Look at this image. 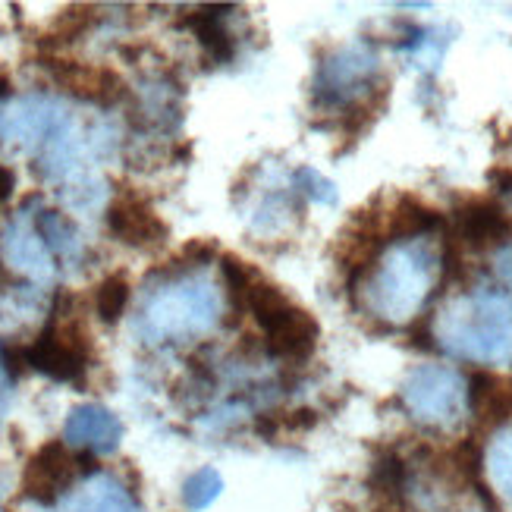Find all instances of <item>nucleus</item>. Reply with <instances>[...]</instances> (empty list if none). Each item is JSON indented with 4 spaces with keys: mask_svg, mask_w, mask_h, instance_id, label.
Instances as JSON below:
<instances>
[{
    "mask_svg": "<svg viewBox=\"0 0 512 512\" xmlns=\"http://www.w3.org/2000/svg\"><path fill=\"white\" fill-rule=\"evenodd\" d=\"M437 346L475 365H512V302L500 293H472L437 318Z\"/></svg>",
    "mask_w": 512,
    "mask_h": 512,
    "instance_id": "1",
    "label": "nucleus"
},
{
    "mask_svg": "<svg viewBox=\"0 0 512 512\" xmlns=\"http://www.w3.org/2000/svg\"><path fill=\"white\" fill-rule=\"evenodd\" d=\"M437 271H440V258L431 242L403 239L399 246L387 249V255L381 261H374L371 271L362 274L365 277V302L377 318L403 324L431 296Z\"/></svg>",
    "mask_w": 512,
    "mask_h": 512,
    "instance_id": "2",
    "label": "nucleus"
},
{
    "mask_svg": "<svg viewBox=\"0 0 512 512\" xmlns=\"http://www.w3.org/2000/svg\"><path fill=\"white\" fill-rule=\"evenodd\" d=\"M217 321V299L202 280H173L154 293L142 311L139 330L148 343L186 340L211 330Z\"/></svg>",
    "mask_w": 512,
    "mask_h": 512,
    "instance_id": "3",
    "label": "nucleus"
},
{
    "mask_svg": "<svg viewBox=\"0 0 512 512\" xmlns=\"http://www.w3.org/2000/svg\"><path fill=\"white\" fill-rule=\"evenodd\" d=\"M249 311L261 324L271 355L286 362L311 359V352H315L318 337H321V327L305 308L289 302L274 283H267L264 277L258 280V286L249 296Z\"/></svg>",
    "mask_w": 512,
    "mask_h": 512,
    "instance_id": "4",
    "label": "nucleus"
},
{
    "mask_svg": "<svg viewBox=\"0 0 512 512\" xmlns=\"http://www.w3.org/2000/svg\"><path fill=\"white\" fill-rule=\"evenodd\" d=\"M403 406L418 425L453 431L469 415V384L447 365H421L406 377Z\"/></svg>",
    "mask_w": 512,
    "mask_h": 512,
    "instance_id": "5",
    "label": "nucleus"
},
{
    "mask_svg": "<svg viewBox=\"0 0 512 512\" xmlns=\"http://www.w3.org/2000/svg\"><path fill=\"white\" fill-rule=\"evenodd\" d=\"M88 362H92V340H88L85 324L76 318L60 321L57 308L51 311V321L38 333V340L26 346V365L60 384H79Z\"/></svg>",
    "mask_w": 512,
    "mask_h": 512,
    "instance_id": "6",
    "label": "nucleus"
},
{
    "mask_svg": "<svg viewBox=\"0 0 512 512\" xmlns=\"http://www.w3.org/2000/svg\"><path fill=\"white\" fill-rule=\"evenodd\" d=\"M79 472H92V453L76 456L63 440H48L26 462L19 491L38 506H54L63 494H70Z\"/></svg>",
    "mask_w": 512,
    "mask_h": 512,
    "instance_id": "7",
    "label": "nucleus"
},
{
    "mask_svg": "<svg viewBox=\"0 0 512 512\" xmlns=\"http://www.w3.org/2000/svg\"><path fill=\"white\" fill-rule=\"evenodd\" d=\"M41 66L54 76V82L60 88L73 92L82 101L110 107L120 98H126L123 79L114 70H107V66H88V63H76V60H60V57H41Z\"/></svg>",
    "mask_w": 512,
    "mask_h": 512,
    "instance_id": "8",
    "label": "nucleus"
},
{
    "mask_svg": "<svg viewBox=\"0 0 512 512\" xmlns=\"http://www.w3.org/2000/svg\"><path fill=\"white\" fill-rule=\"evenodd\" d=\"M107 227L126 246H161L167 239V224L154 214L148 198L136 192H117L107 208Z\"/></svg>",
    "mask_w": 512,
    "mask_h": 512,
    "instance_id": "9",
    "label": "nucleus"
},
{
    "mask_svg": "<svg viewBox=\"0 0 512 512\" xmlns=\"http://www.w3.org/2000/svg\"><path fill=\"white\" fill-rule=\"evenodd\" d=\"M123 440V421L98 406V403H85L76 406L63 421V443L82 453H114Z\"/></svg>",
    "mask_w": 512,
    "mask_h": 512,
    "instance_id": "10",
    "label": "nucleus"
},
{
    "mask_svg": "<svg viewBox=\"0 0 512 512\" xmlns=\"http://www.w3.org/2000/svg\"><path fill=\"white\" fill-rule=\"evenodd\" d=\"M374 66H377V57L365 44L340 48L330 60L321 63V76L315 82L318 98L327 104H340L343 98H349V92H355V85H365L371 79Z\"/></svg>",
    "mask_w": 512,
    "mask_h": 512,
    "instance_id": "11",
    "label": "nucleus"
},
{
    "mask_svg": "<svg viewBox=\"0 0 512 512\" xmlns=\"http://www.w3.org/2000/svg\"><path fill=\"white\" fill-rule=\"evenodd\" d=\"M4 258L10 261L7 267H19V271H26L38 280H48L54 274L51 252L38 236L35 224H29L26 211H19L13 224L4 230Z\"/></svg>",
    "mask_w": 512,
    "mask_h": 512,
    "instance_id": "12",
    "label": "nucleus"
},
{
    "mask_svg": "<svg viewBox=\"0 0 512 512\" xmlns=\"http://www.w3.org/2000/svg\"><path fill=\"white\" fill-rule=\"evenodd\" d=\"M456 224H459L462 242L472 249L497 246V242H503L512 233L509 214L497 202H487V198H472L469 205H462L456 214Z\"/></svg>",
    "mask_w": 512,
    "mask_h": 512,
    "instance_id": "13",
    "label": "nucleus"
},
{
    "mask_svg": "<svg viewBox=\"0 0 512 512\" xmlns=\"http://www.w3.org/2000/svg\"><path fill=\"white\" fill-rule=\"evenodd\" d=\"M60 512H142V506L120 478L95 472Z\"/></svg>",
    "mask_w": 512,
    "mask_h": 512,
    "instance_id": "14",
    "label": "nucleus"
},
{
    "mask_svg": "<svg viewBox=\"0 0 512 512\" xmlns=\"http://www.w3.org/2000/svg\"><path fill=\"white\" fill-rule=\"evenodd\" d=\"M469 409L487 425L506 421L512 415V381L478 371L469 381Z\"/></svg>",
    "mask_w": 512,
    "mask_h": 512,
    "instance_id": "15",
    "label": "nucleus"
},
{
    "mask_svg": "<svg viewBox=\"0 0 512 512\" xmlns=\"http://www.w3.org/2000/svg\"><path fill=\"white\" fill-rule=\"evenodd\" d=\"M227 10L230 7H202V10L183 16V26H189L198 35V41H202V48L208 51V57L214 63H227L236 54V44H233L230 32L224 29Z\"/></svg>",
    "mask_w": 512,
    "mask_h": 512,
    "instance_id": "16",
    "label": "nucleus"
},
{
    "mask_svg": "<svg viewBox=\"0 0 512 512\" xmlns=\"http://www.w3.org/2000/svg\"><path fill=\"white\" fill-rule=\"evenodd\" d=\"M35 230L38 236L44 239V246L48 252L60 255V258H76L82 242H79V233L73 227V220L60 214V211H38L35 217Z\"/></svg>",
    "mask_w": 512,
    "mask_h": 512,
    "instance_id": "17",
    "label": "nucleus"
},
{
    "mask_svg": "<svg viewBox=\"0 0 512 512\" xmlns=\"http://www.w3.org/2000/svg\"><path fill=\"white\" fill-rule=\"evenodd\" d=\"M437 224H440V214L415 202V198H399V205L390 214V233L399 239H421Z\"/></svg>",
    "mask_w": 512,
    "mask_h": 512,
    "instance_id": "18",
    "label": "nucleus"
},
{
    "mask_svg": "<svg viewBox=\"0 0 512 512\" xmlns=\"http://www.w3.org/2000/svg\"><path fill=\"white\" fill-rule=\"evenodd\" d=\"M132 296V286L123 274H110L101 280L98 293H95V311L104 324H117L123 318V311L129 305Z\"/></svg>",
    "mask_w": 512,
    "mask_h": 512,
    "instance_id": "19",
    "label": "nucleus"
},
{
    "mask_svg": "<svg viewBox=\"0 0 512 512\" xmlns=\"http://www.w3.org/2000/svg\"><path fill=\"white\" fill-rule=\"evenodd\" d=\"M220 491H224V478H220L217 469L205 465V469H198V472H192L186 478V484H183V506L189 512H202V509H208L220 497Z\"/></svg>",
    "mask_w": 512,
    "mask_h": 512,
    "instance_id": "20",
    "label": "nucleus"
},
{
    "mask_svg": "<svg viewBox=\"0 0 512 512\" xmlns=\"http://www.w3.org/2000/svg\"><path fill=\"white\" fill-rule=\"evenodd\" d=\"M487 472L497 484V491L512 503V428L500 431L487 450Z\"/></svg>",
    "mask_w": 512,
    "mask_h": 512,
    "instance_id": "21",
    "label": "nucleus"
},
{
    "mask_svg": "<svg viewBox=\"0 0 512 512\" xmlns=\"http://www.w3.org/2000/svg\"><path fill=\"white\" fill-rule=\"evenodd\" d=\"M220 271H224V280L230 286V296H233V305L236 308H249V296L252 289L258 286L261 274L249 261H239L236 255H224V264H220Z\"/></svg>",
    "mask_w": 512,
    "mask_h": 512,
    "instance_id": "22",
    "label": "nucleus"
},
{
    "mask_svg": "<svg viewBox=\"0 0 512 512\" xmlns=\"http://www.w3.org/2000/svg\"><path fill=\"white\" fill-rule=\"evenodd\" d=\"M95 22V7H85V4H76L70 10H63L54 22V29L48 32L51 44H70L76 41L88 26Z\"/></svg>",
    "mask_w": 512,
    "mask_h": 512,
    "instance_id": "23",
    "label": "nucleus"
},
{
    "mask_svg": "<svg viewBox=\"0 0 512 512\" xmlns=\"http://www.w3.org/2000/svg\"><path fill=\"white\" fill-rule=\"evenodd\" d=\"M371 484L377 487V491H384V494H396V491H403V484H406V465L399 456L387 453L374 462V472H371Z\"/></svg>",
    "mask_w": 512,
    "mask_h": 512,
    "instance_id": "24",
    "label": "nucleus"
},
{
    "mask_svg": "<svg viewBox=\"0 0 512 512\" xmlns=\"http://www.w3.org/2000/svg\"><path fill=\"white\" fill-rule=\"evenodd\" d=\"M296 183L315 198V202H321V205H337V186H333L327 176H321L318 170H311V167H302L299 173H296Z\"/></svg>",
    "mask_w": 512,
    "mask_h": 512,
    "instance_id": "25",
    "label": "nucleus"
},
{
    "mask_svg": "<svg viewBox=\"0 0 512 512\" xmlns=\"http://www.w3.org/2000/svg\"><path fill=\"white\" fill-rule=\"evenodd\" d=\"M10 393H13V377H10V371L4 368V359H0V421H4V415H7Z\"/></svg>",
    "mask_w": 512,
    "mask_h": 512,
    "instance_id": "26",
    "label": "nucleus"
},
{
    "mask_svg": "<svg viewBox=\"0 0 512 512\" xmlns=\"http://www.w3.org/2000/svg\"><path fill=\"white\" fill-rule=\"evenodd\" d=\"M13 189H16V176H13V170L0 164V205H4L7 198L13 195Z\"/></svg>",
    "mask_w": 512,
    "mask_h": 512,
    "instance_id": "27",
    "label": "nucleus"
},
{
    "mask_svg": "<svg viewBox=\"0 0 512 512\" xmlns=\"http://www.w3.org/2000/svg\"><path fill=\"white\" fill-rule=\"evenodd\" d=\"M4 491H7V475L0 472V500H4Z\"/></svg>",
    "mask_w": 512,
    "mask_h": 512,
    "instance_id": "28",
    "label": "nucleus"
}]
</instances>
